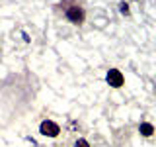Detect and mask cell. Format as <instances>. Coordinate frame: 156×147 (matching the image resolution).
Segmentation results:
<instances>
[{"mask_svg": "<svg viewBox=\"0 0 156 147\" xmlns=\"http://www.w3.org/2000/svg\"><path fill=\"white\" fill-rule=\"evenodd\" d=\"M39 131H41L43 135H47V137H57V135H58V131H61V127H58L55 122L45 120V122L41 124V127H39Z\"/></svg>", "mask_w": 156, "mask_h": 147, "instance_id": "1", "label": "cell"}, {"mask_svg": "<svg viewBox=\"0 0 156 147\" xmlns=\"http://www.w3.org/2000/svg\"><path fill=\"white\" fill-rule=\"evenodd\" d=\"M66 18H68V22H72V24H80L82 20H84V10L80 6H70L66 10Z\"/></svg>", "mask_w": 156, "mask_h": 147, "instance_id": "3", "label": "cell"}, {"mask_svg": "<svg viewBox=\"0 0 156 147\" xmlns=\"http://www.w3.org/2000/svg\"><path fill=\"white\" fill-rule=\"evenodd\" d=\"M107 85L113 86V88H119L123 85V75H121L119 69H109V73H107Z\"/></svg>", "mask_w": 156, "mask_h": 147, "instance_id": "2", "label": "cell"}, {"mask_svg": "<svg viewBox=\"0 0 156 147\" xmlns=\"http://www.w3.org/2000/svg\"><path fill=\"white\" fill-rule=\"evenodd\" d=\"M74 147H90V143H88L86 139H76V143H74Z\"/></svg>", "mask_w": 156, "mask_h": 147, "instance_id": "6", "label": "cell"}, {"mask_svg": "<svg viewBox=\"0 0 156 147\" xmlns=\"http://www.w3.org/2000/svg\"><path fill=\"white\" fill-rule=\"evenodd\" d=\"M139 131H140L144 137H150V135L154 134V127H152V124H140V126H139Z\"/></svg>", "mask_w": 156, "mask_h": 147, "instance_id": "4", "label": "cell"}, {"mask_svg": "<svg viewBox=\"0 0 156 147\" xmlns=\"http://www.w3.org/2000/svg\"><path fill=\"white\" fill-rule=\"evenodd\" d=\"M119 12L123 14V16H129V4H127V2H121L119 4Z\"/></svg>", "mask_w": 156, "mask_h": 147, "instance_id": "5", "label": "cell"}]
</instances>
